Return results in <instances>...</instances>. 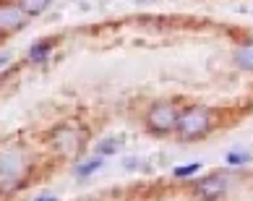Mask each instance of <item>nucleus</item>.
Here are the masks:
<instances>
[{"label":"nucleus","mask_w":253,"mask_h":201,"mask_svg":"<svg viewBox=\"0 0 253 201\" xmlns=\"http://www.w3.org/2000/svg\"><path fill=\"white\" fill-rule=\"evenodd\" d=\"M99 167V162H89V165H84L81 170H79V175H89V172H94Z\"/></svg>","instance_id":"9d476101"},{"label":"nucleus","mask_w":253,"mask_h":201,"mask_svg":"<svg viewBox=\"0 0 253 201\" xmlns=\"http://www.w3.org/2000/svg\"><path fill=\"white\" fill-rule=\"evenodd\" d=\"M243 159H246V157H240V154H230V157H227L230 165H238V162H243Z\"/></svg>","instance_id":"f8f14e48"},{"label":"nucleus","mask_w":253,"mask_h":201,"mask_svg":"<svg viewBox=\"0 0 253 201\" xmlns=\"http://www.w3.org/2000/svg\"><path fill=\"white\" fill-rule=\"evenodd\" d=\"M37 201H55V199H37Z\"/></svg>","instance_id":"4468645a"},{"label":"nucleus","mask_w":253,"mask_h":201,"mask_svg":"<svg viewBox=\"0 0 253 201\" xmlns=\"http://www.w3.org/2000/svg\"><path fill=\"white\" fill-rule=\"evenodd\" d=\"M44 55H47V47H44V45L32 47V57H34V60H40V57H44Z\"/></svg>","instance_id":"1a4fd4ad"},{"label":"nucleus","mask_w":253,"mask_h":201,"mask_svg":"<svg viewBox=\"0 0 253 201\" xmlns=\"http://www.w3.org/2000/svg\"><path fill=\"white\" fill-rule=\"evenodd\" d=\"M52 144L58 149H68L71 151V149H76V144H79V133L63 126V128H58V131L52 133Z\"/></svg>","instance_id":"20e7f679"},{"label":"nucleus","mask_w":253,"mask_h":201,"mask_svg":"<svg viewBox=\"0 0 253 201\" xmlns=\"http://www.w3.org/2000/svg\"><path fill=\"white\" fill-rule=\"evenodd\" d=\"M149 126L157 131H170L177 126V112L172 104H154L149 110Z\"/></svg>","instance_id":"f03ea898"},{"label":"nucleus","mask_w":253,"mask_h":201,"mask_svg":"<svg viewBox=\"0 0 253 201\" xmlns=\"http://www.w3.org/2000/svg\"><path fill=\"white\" fill-rule=\"evenodd\" d=\"M196 170H199V165H183V167L175 170V175H177V178H185V175H193Z\"/></svg>","instance_id":"6e6552de"},{"label":"nucleus","mask_w":253,"mask_h":201,"mask_svg":"<svg viewBox=\"0 0 253 201\" xmlns=\"http://www.w3.org/2000/svg\"><path fill=\"white\" fill-rule=\"evenodd\" d=\"M177 131H180L183 139H199V136H204V133L209 131V112L201 110V107L188 110L183 118H177Z\"/></svg>","instance_id":"f257e3e1"},{"label":"nucleus","mask_w":253,"mask_h":201,"mask_svg":"<svg viewBox=\"0 0 253 201\" xmlns=\"http://www.w3.org/2000/svg\"><path fill=\"white\" fill-rule=\"evenodd\" d=\"M47 5H50V0H21V11H24V13H29V16L42 13Z\"/></svg>","instance_id":"423d86ee"},{"label":"nucleus","mask_w":253,"mask_h":201,"mask_svg":"<svg viewBox=\"0 0 253 201\" xmlns=\"http://www.w3.org/2000/svg\"><path fill=\"white\" fill-rule=\"evenodd\" d=\"M235 60L240 68H246V71H253V45H246V47H240L238 55H235Z\"/></svg>","instance_id":"39448f33"},{"label":"nucleus","mask_w":253,"mask_h":201,"mask_svg":"<svg viewBox=\"0 0 253 201\" xmlns=\"http://www.w3.org/2000/svg\"><path fill=\"white\" fill-rule=\"evenodd\" d=\"M224 191H227V178L224 175H211V178H204L199 186H196V199H201V201H214V199H219Z\"/></svg>","instance_id":"7ed1b4c3"},{"label":"nucleus","mask_w":253,"mask_h":201,"mask_svg":"<svg viewBox=\"0 0 253 201\" xmlns=\"http://www.w3.org/2000/svg\"><path fill=\"white\" fill-rule=\"evenodd\" d=\"M0 24H5V26H21V13H18V11H3V13H0Z\"/></svg>","instance_id":"0eeeda50"},{"label":"nucleus","mask_w":253,"mask_h":201,"mask_svg":"<svg viewBox=\"0 0 253 201\" xmlns=\"http://www.w3.org/2000/svg\"><path fill=\"white\" fill-rule=\"evenodd\" d=\"M115 149H118V141H105L99 147V151H115Z\"/></svg>","instance_id":"9b49d317"},{"label":"nucleus","mask_w":253,"mask_h":201,"mask_svg":"<svg viewBox=\"0 0 253 201\" xmlns=\"http://www.w3.org/2000/svg\"><path fill=\"white\" fill-rule=\"evenodd\" d=\"M5 63V55H0V65H3Z\"/></svg>","instance_id":"ddd939ff"}]
</instances>
